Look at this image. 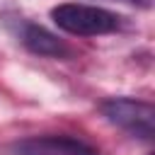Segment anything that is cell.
I'll list each match as a JSON object with an SVG mask.
<instances>
[{
	"mask_svg": "<svg viewBox=\"0 0 155 155\" xmlns=\"http://www.w3.org/2000/svg\"><path fill=\"white\" fill-rule=\"evenodd\" d=\"M15 155H99L85 140L70 136H31L12 145Z\"/></svg>",
	"mask_w": 155,
	"mask_h": 155,
	"instance_id": "cell-3",
	"label": "cell"
},
{
	"mask_svg": "<svg viewBox=\"0 0 155 155\" xmlns=\"http://www.w3.org/2000/svg\"><path fill=\"white\" fill-rule=\"evenodd\" d=\"M102 114L107 116L109 124L124 128L126 133L153 140L155 136V107L143 99H131V97H111L102 102Z\"/></svg>",
	"mask_w": 155,
	"mask_h": 155,
	"instance_id": "cell-2",
	"label": "cell"
},
{
	"mask_svg": "<svg viewBox=\"0 0 155 155\" xmlns=\"http://www.w3.org/2000/svg\"><path fill=\"white\" fill-rule=\"evenodd\" d=\"M51 19L58 29L73 36H102L119 29V15L111 10L85 5V2H63L51 10Z\"/></svg>",
	"mask_w": 155,
	"mask_h": 155,
	"instance_id": "cell-1",
	"label": "cell"
},
{
	"mask_svg": "<svg viewBox=\"0 0 155 155\" xmlns=\"http://www.w3.org/2000/svg\"><path fill=\"white\" fill-rule=\"evenodd\" d=\"M128 2H133V5H140V7H150V2H153V0H128Z\"/></svg>",
	"mask_w": 155,
	"mask_h": 155,
	"instance_id": "cell-5",
	"label": "cell"
},
{
	"mask_svg": "<svg viewBox=\"0 0 155 155\" xmlns=\"http://www.w3.org/2000/svg\"><path fill=\"white\" fill-rule=\"evenodd\" d=\"M22 44L36 53V56H46V58H70V46L65 41H61L56 34H51L48 29L39 27V24H27L22 31Z\"/></svg>",
	"mask_w": 155,
	"mask_h": 155,
	"instance_id": "cell-4",
	"label": "cell"
}]
</instances>
